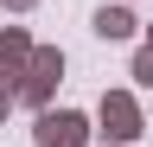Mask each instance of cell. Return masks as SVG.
Segmentation results:
<instances>
[{
    "label": "cell",
    "instance_id": "6da1fadb",
    "mask_svg": "<svg viewBox=\"0 0 153 147\" xmlns=\"http://www.w3.org/2000/svg\"><path fill=\"white\" fill-rule=\"evenodd\" d=\"M96 134L108 147H134L140 134H153V122L140 115L134 90H102V102H96Z\"/></svg>",
    "mask_w": 153,
    "mask_h": 147
},
{
    "label": "cell",
    "instance_id": "7a4b0ae2",
    "mask_svg": "<svg viewBox=\"0 0 153 147\" xmlns=\"http://www.w3.org/2000/svg\"><path fill=\"white\" fill-rule=\"evenodd\" d=\"M96 134L83 109H38V122H32V141L38 147H83Z\"/></svg>",
    "mask_w": 153,
    "mask_h": 147
},
{
    "label": "cell",
    "instance_id": "3957f363",
    "mask_svg": "<svg viewBox=\"0 0 153 147\" xmlns=\"http://www.w3.org/2000/svg\"><path fill=\"white\" fill-rule=\"evenodd\" d=\"M57 83H64V51H57V45H38L26 83H19V102H26V109H51V90Z\"/></svg>",
    "mask_w": 153,
    "mask_h": 147
},
{
    "label": "cell",
    "instance_id": "277c9868",
    "mask_svg": "<svg viewBox=\"0 0 153 147\" xmlns=\"http://www.w3.org/2000/svg\"><path fill=\"white\" fill-rule=\"evenodd\" d=\"M32 32L26 26H7V32H0V64H7V70H32Z\"/></svg>",
    "mask_w": 153,
    "mask_h": 147
},
{
    "label": "cell",
    "instance_id": "5b68a950",
    "mask_svg": "<svg viewBox=\"0 0 153 147\" xmlns=\"http://www.w3.org/2000/svg\"><path fill=\"white\" fill-rule=\"evenodd\" d=\"M134 32H140V19H134V13L128 7H102V13H96V39H134Z\"/></svg>",
    "mask_w": 153,
    "mask_h": 147
},
{
    "label": "cell",
    "instance_id": "8992f818",
    "mask_svg": "<svg viewBox=\"0 0 153 147\" xmlns=\"http://www.w3.org/2000/svg\"><path fill=\"white\" fill-rule=\"evenodd\" d=\"M134 83H140V90H153V45H140V51H134Z\"/></svg>",
    "mask_w": 153,
    "mask_h": 147
},
{
    "label": "cell",
    "instance_id": "52a82bcc",
    "mask_svg": "<svg viewBox=\"0 0 153 147\" xmlns=\"http://www.w3.org/2000/svg\"><path fill=\"white\" fill-rule=\"evenodd\" d=\"M0 7H7V13H32L38 0H0Z\"/></svg>",
    "mask_w": 153,
    "mask_h": 147
}]
</instances>
